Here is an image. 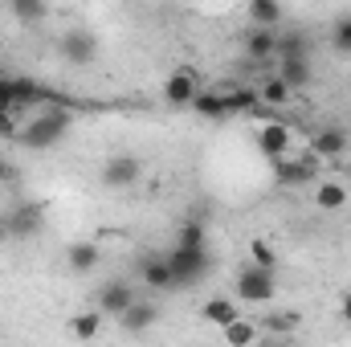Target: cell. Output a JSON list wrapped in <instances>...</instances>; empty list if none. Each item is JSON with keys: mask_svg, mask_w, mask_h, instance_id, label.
Here are the masks:
<instances>
[{"mask_svg": "<svg viewBox=\"0 0 351 347\" xmlns=\"http://www.w3.org/2000/svg\"><path fill=\"white\" fill-rule=\"evenodd\" d=\"M45 4L41 0H12V16L21 21V25H37V21H45Z\"/></svg>", "mask_w": 351, "mask_h": 347, "instance_id": "27", "label": "cell"}, {"mask_svg": "<svg viewBox=\"0 0 351 347\" xmlns=\"http://www.w3.org/2000/svg\"><path fill=\"white\" fill-rule=\"evenodd\" d=\"M176 246H180V250H208V225H204L200 217L180 221V229H176Z\"/></svg>", "mask_w": 351, "mask_h": 347, "instance_id": "23", "label": "cell"}, {"mask_svg": "<svg viewBox=\"0 0 351 347\" xmlns=\"http://www.w3.org/2000/svg\"><path fill=\"white\" fill-rule=\"evenodd\" d=\"M254 143H258V152H262L265 160L274 164V160H282V156H290V152H294V131H290L286 123L269 119V123H262V127H258Z\"/></svg>", "mask_w": 351, "mask_h": 347, "instance_id": "9", "label": "cell"}, {"mask_svg": "<svg viewBox=\"0 0 351 347\" xmlns=\"http://www.w3.org/2000/svg\"><path fill=\"white\" fill-rule=\"evenodd\" d=\"M4 241H8V229H4V221H0V246H4Z\"/></svg>", "mask_w": 351, "mask_h": 347, "instance_id": "35", "label": "cell"}, {"mask_svg": "<svg viewBox=\"0 0 351 347\" xmlns=\"http://www.w3.org/2000/svg\"><path fill=\"white\" fill-rule=\"evenodd\" d=\"M0 115H16L12 110V74H0Z\"/></svg>", "mask_w": 351, "mask_h": 347, "instance_id": "31", "label": "cell"}, {"mask_svg": "<svg viewBox=\"0 0 351 347\" xmlns=\"http://www.w3.org/2000/svg\"><path fill=\"white\" fill-rule=\"evenodd\" d=\"M221 335H225V344H229V347H258L262 327H258V323H250V319H237V323H233V327H225Z\"/></svg>", "mask_w": 351, "mask_h": 347, "instance_id": "24", "label": "cell"}, {"mask_svg": "<svg viewBox=\"0 0 351 347\" xmlns=\"http://www.w3.org/2000/svg\"><path fill=\"white\" fill-rule=\"evenodd\" d=\"M200 319H204L208 327L225 331V327H233V323L241 319V307H237L233 298H208V302L200 307Z\"/></svg>", "mask_w": 351, "mask_h": 347, "instance_id": "17", "label": "cell"}, {"mask_svg": "<svg viewBox=\"0 0 351 347\" xmlns=\"http://www.w3.org/2000/svg\"><path fill=\"white\" fill-rule=\"evenodd\" d=\"M237 298L241 302H250V307H269L274 298H278V274L274 270H262V265H241L237 270Z\"/></svg>", "mask_w": 351, "mask_h": 347, "instance_id": "3", "label": "cell"}, {"mask_svg": "<svg viewBox=\"0 0 351 347\" xmlns=\"http://www.w3.org/2000/svg\"><path fill=\"white\" fill-rule=\"evenodd\" d=\"M250 258H254V265H262V270H278V254H274V246L262 241V237L250 246Z\"/></svg>", "mask_w": 351, "mask_h": 347, "instance_id": "28", "label": "cell"}, {"mask_svg": "<svg viewBox=\"0 0 351 347\" xmlns=\"http://www.w3.org/2000/svg\"><path fill=\"white\" fill-rule=\"evenodd\" d=\"M274 74H278L286 86L294 90V94H298V90H306V86H311V78H315L311 58H298V62H278V66H274Z\"/></svg>", "mask_w": 351, "mask_h": 347, "instance_id": "21", "label": "cell"}, {"mask_svg": "<svg viewBox=\"0 0 351 347\" xmlns=\"http://www.w3.org/2000/svg\"><path fill=\"white\" fill-rule=\"evenodd\" d=\"M102 323H106V319H102L98 311H78V315L70 319V335H74V339H82V344H90V339L102 331Z\"/></svg>", "mask_w": 351, "mask_h": 347, "instance_id": "26", "label": "cell"}, {"mask_svg": "<svg viewBox=\"0 0 351 347\" xmlns=\"http://www.w3.org/2000/svg\"><path fill=\"white\" fill-rule=\"evenodd\" d=\"M192 110H196L200 119H213V123H217V119H229V110H225V98H221V94H217L213 86H208V90H200V94H196V102H192Z\"/></svg>", "mask_w": 351, "mask_h": 347, "instance_id": "25", "label": "cell"}, {"mask_svg": "<svg viewBox=\"0 0 351 347\" xmlns=\"http://www.w3.org/2000/svg\"><path fill=\"white\" fill-rule=\"evenodd\" d=\"M66 261H70L74 274H90V270H98V261H102V246H98V241H74V246L66 250Z\"/></svg>", "mask_w": 351, "mask_h": 347, "instance_id": "22", "label": "cell"}, {"mask_svg": "<svg viewBox=\"0 0 351 347\" xmlns=\"http://www.w3.org/2000/svg\"><path fill=\"white\" fill-rule=\"evenodd\" d=\"M331 41H335V49H339V53H351V16H339V21H335Z\"/></svg>", "mask_w": 351, "mask_h": 347, "instance_id": "29", "label": "cell"}, {"mask_svg": "<svg viewBox=\"0 0 351 347\" xmlns=\"http://www.w3.org/2000/svg\"><path fill=\"white\" fill-rule=\"evenodd\" d=\"M306 152H311L323 168H327V164H339V160H348V152H351V135L343 127H319V131H311Z\"/></svg>", "mask_w": 351, "mask_h": 347, "instance_id": "7", "label": "cell"}, {"mask_svg": "<svg viewBox=\"0 0 351 347\" xmlns=\"http://www.w3.org/2000/svg\"><path fill=\"white\" fill-rule=\"evenodd\" d=\"M241 49H245V66H250V70H269V66H278V33L250 29V33L241 37Z\"/></svg>", "mask_w": 351, "mask_h": 347, "instance_id": "8", "label": "cell"}, {"mask_svg": "<svg viewBox=\"0 0 351 347\" xmlns=\"http://www.w3.org/2000/svg\"><path fill=\"white\" fill-rule=\"evenodd\" d=\"M196 94H200V82H196L192 70H172V74L164 78V102H168L172 110H184V106L192 110Z\"/></svg>", "mask_w": 351, "mask_h": 347, "instance_id": "11", "label": "cell"}, {"mask_svg": "<svg viewBox=\"0 0 351 347\" xmlns=\"http://www.w3.org/2000/svg\"><path fill=\"white\" fill-rule=\"evenodd\" d=\"M12 176H16V168H12V160L0 152V184H12Z\"/></svg>", "mask_w": 351, "mask_h": 347, "instance_id": "32", "label": "cell"}, {"mask_svg": "<svg viewBox=\"0 0 351 347\" xmlns=\"http://www.w3.org/2000/svg\"><path fill=\"white\" fill-rule=\"evenodd\" d=\"M135 302H139V290H135L131 282H123V278L98 286V294H94V311H98L102 319H114V323H119Z\"/></svg>", "mask_w": 351, "mask_h": 347, "instance_id": "5", "label": "cell"}, {"mask_svg": "<svg viewBox=\"0 0 351 347\" xmlns=\"http://www.w3.org/2000/svg\"><path fill=\"white\" fill-rule=\"evenodd\" d=\"M258 98H262L265 110H278V106H290L294 102V90L286 86L278 74H265L262 82H258Z\"/></svg>", "mask_w": 351, "mask_h": 347, "instance_id": "20", "label": "cell"}, {"mask_svg": "<svg viewBox=\"0 0 351 347\" xmlns=\"http://www.w3.org/2000/svg\"><path fill=\"white\" fill-rule=\"evenodd\" d=\"M70 127H74V106L70 102H45V110H37L25 127H21V147H29V152H45V147H58L66 135H70Z\"/></svg>", "mask_w": 351, "mask_h": 347, "instance_id": "1", "label": "cell"}, {"mask_svg": "<svg viewBox=\"0 0 351 347\" xmlns=\"http://www.w3.org/2000/svg\"><path fill=\"white\" fill-rule=\"evenodd\" d=\"M164 258H168V270H172L176 286H196L208 274V265H213L208 250H180V246H172Z\"/></svg>", "mask_w": 351, "mask_h": 347, "instance_id": "6", "label": "cell"}, {"mask_svg": "<svg viewBox=\"0 0 351 347\" xmlns=\"http://www.w3.org/2000/svg\"><path fill=\"white\" fill-rule=\"evenodd\" d=\"M311 58V37L298 29H278V62H298Z\"/></svg>", "mask_w": 351, "mask_h": 347, "instance_id": "18", "label": "cell"}, {"mask_svg": "<svg viewBox=\"0 0 351 347\" xmlns=\"http://www.w3.org/2000/svg\"><path fill=\"white\" fill-rule=\"evenodd\" d=\"M139 278H143V290H172V270H168V258H160V254H147V258L139 261Z\"/></svg>", "mask_w": 351, "mask_h": 347, "instance_id": "16", "label": "cell"}, {"mask_svg": "<svg viewBox=\"0 0 351 347\" xmlns=\"http://www.w3.org/2000/svg\"><path fill=\"white\" fill-rule=\"evenodd\" d=\"M245 16H250V29L278 33L282 21H286V8H282L278 0H250V4H245Z\"/></svg>", "mask_w": 351, "mask_h": 347, "instance_id": "15", "label": "cell"}, {"mask_svg": "<svg viewBox=\"0 0 351 347\" xmlns=\"http://www.w3.org/2000/svg\"><path fill=\"white\" fill-rule=\"evenodd\" d=\"M98 176H102L106 188H135L139 176H143V160L131 156V152H119V156H110V160L102 164V172Z\"/></svg>", "mask_w": 351, "mask_h": 347, "instance_id": "10", "label": "cell"}, {"mask_svg": "<svg viewBox=\"0 0 351 347\" xmlns=\"http://www.w3.org/2000/svg\"><path fill=\"white\" fill-rule=\"evenodd\" d=\"M21 127H25L21 115H0V139H12L16 143L21 139Z\"/></svg>", "mask_w": 351, "mask_h": 347, "instance_id": "30", "label": "cell"}, {"mask_svg": "<svg viewBox=\"0 0 351 347\" xmlns=\"http://www.w3.org/2000/svg\"><path fill=\"white\" fill-rule=\"evenodd\" d=\"M156 323H160V307H156L152 298H139V302L119 319V331H123V335H143V331H152Z\"/></svg>", "mask_w": 351, "mask_h": 347, "instance_id": "14", "label": "cell"}, {"mask_svg": "<svg viewBox=\"0 0 351 347\" xmlns=\"http://www.w3.org/2000/svg\"><path fill=\"white\" fill-rule=\"evenodd\" d=\"M262 347H298V339H274V335H269Z\"/></svg>", "mask_w": 351, "mask_h": 347, "instance_id": "34", "label": "cell"}, {"mask_svg": "<svg viewBox=\"0 0 351 347\" xmlns=\"http://www.w3.org/2000/svg\"><path fill=\"white\" fill-rule=\"evenodd\" d=\"M274 168V184L278 188H286V192H294V188H306V184H319V176H323V164L302 147L298 156L290 152V156H282V160H274L269 164Z\"/></svg>", "mask_w": 351, "mask_h": 347, "instance_id": "2", "label": "cell"}, {"mask_svg": "<svg viewBox=\"0 0 351 347\" xmlns=\"http://www.w3.org/2000/svg\"><path fill=\"white\" fill-rule=\"evenodd\" d=\"M0 217H4V213H0Z\"/></svg>", "mask_w": 351, "mask_h": 347, "instance_id": "36", "label": "cell"}, {"mask_svg": "<svg viewBox=\"0 0 351 347\" xmlns=\"http://www.w3.org/2000/svg\"><path fill=\"white\" fill-rule=\"evenodd\" d=\"M258 327H262L265 335H274V339H294V335L302 331V315L274 307V311H265L262 319H258Z\"/></svg>", "mask_w": 351, "mask_h": 347, "instance_id": "13", "label": "cell"}, {"mask_svg": "<svg viewBox=\"0 0 351 347\" xmlns=\"http://www.w3.org/2000/svg\"><path fill=\"white\" fill-rule=\"evenodd\" d=\"M0 221L8 229V241H29L45 229V204L41 200H16Z\"/></svg>", "mask_w": 351, "mask_h": 347, "instance_id": "4", "label": "cell"}, {"mask_svg": "<svg viewBox=\"0 0 351 347\" xmlns=\"http://www.w3.org/2000/svg\"><path fill=\"white\" fill-rule=\"evenodd\" d=\"M58 49H62V58H66L70 66H90V62L98 58V41H94V33H86V29L62 33V37H58Z\"/></svg>", "mask_w": 351, "mask_h": 347, "instance_id": "12", "label": "cell"}, {"mask_svg": "<svg viewBox=\"0 0 351 347\" xmlns=\"http://www.w3.org/2000/svg\"><path fill=\"white\" fill-rule=\"evenodd\" d=\"M348 184L343 180H319L315 184V204L323 208V213H339L343 204H348Z\"/></svg>", "mask_w": 351, "mask_h": 347, "instance_id": "19", "label": "cell"}, {"mask_svg": "<svg viewBox=\"0 0 351 347\" xmlns=\"http://www.w3.org/2000/svg\"><path fill=\"white\" fill-rule=\"evenodd\" d=\"M339 319H343V323L351 327V290L343 294V298H339Z\"/></svg>", "mask_w": 351, "mask_h": 347, "instance_id": "33", "label": "cell"}]
</instances>
